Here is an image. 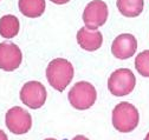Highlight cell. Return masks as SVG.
<instances>
[{"label": "cell", "mask_w": 149, "mask_h": 140, "mask_svg": "<svg viewBox=\"0 0 149 140\" xmlns=\"http://www.w3.org/2000/svg\"><path fill=\"white\" fill-rule=\"evenodd\" d=\"M74 69L72 64L63 58L53 59L46 68V79L54 90L63 92L73 79Z\"/></svg>", "instance_id": "6da1fadb"}, {"label": "cell", "mask_w": 149, "mask_h": 140, "mask_svg": "<svg viewBox=\"0 0 149 140\" xmlns=\"http://www.w3.org/2000/svg\"><path fill=\"white\" fill-rule=\"evenodd\" d=\"M111 121L115 130L122 133H129L137 127L140 114L133 104L123 101L114 107Z\"/></svg>", "instance_id": "7a4b0ae2"}, {"label": "cell", "mask_w": 149, "mask_h": 140, "mask_svg": "<svg viewBox=\"0 0 149 140\" xmlns=\"http://www.w3.org/2000/svg\"><path fill=\"white\" fill-rule=\"evenodd\" d=\"M71 106L76 110H88L95 104L97 92L94 85L88 81H79L74 84L68 94Z\"/></svg>", "instance_id": "3957f363"}, {"label": "cell", "mask_w": 149, "mask_h": 140, "mask_svg": "<svg viewBox=\"0 0 149 140\" xmlns=\"http://www.w3.org/2000/svg\"><path fill=\"white\" fill-rule=\"evenodd\" d=\"M136 85L134 73L128 68L116 69L108 79V89L115 97H124L133 92Z\"/></svg>", "instance_id": "277c9868"}, {"label": "cell", "mask_w": 149, "mask_h": 140, "mask_svg": "<svg viewBox=\"0 0 149 140\" xmlns=\"http://www.w3.org/2000/svg\"><path fill=\"white\" fill-rule=\"evenodd\" d=\"M5 122H6V127L11 133L20 135L30 131L32 126V118L26 110L19 106H14L7 111L5 117Z\"/></svg>", "instance_id": "5b68a950"}, {"label": "cell", "mask_w": 149, "mask_h": 140, "mask_svg": "<svg viewBox=\"0 0 149 140\" xmlns=\"http://www.w3.org/2000/svg\"><path fill=\"white\" fill-rule=\"evenodd\" d=\"M46 89L39 81H29L20 90V100L24 105L32 110L43 107L46 101Z\"/></svg>", "instance_id": "8992f818"}, {"label": "cell", "mask_w": 149, "mask_h": 140, "mask_svg": "<svg viewBox=\"0 0 149 140\" xmlns=\"http://www.w3.org/2000/svg\"><path fill=\"white\" fill-rule=\"evenodd\" d=\"M108 6L102 0L90 1L83 12V21L89 30H97L103 26L108 19Z\"/></svg>", "instance_id": "52a82bcc"}, {"label": "cell", "mask_w": 149, "mask_h": 140, "mask_svg": "<svg viewBox=\"0 0 149 140\" xmlns=\"http://www.w3.org/2000/svg\"><path fill=\"white\" fill-rule=\"evenodd\" d=\"M23 54L20 48L11 41L0 44V68L7 72H12L20 66Z\"/></svg>", "instance_id": "ba28073f"}, {"label": "cell", "mask_w": 149, "mask_h": 140, "mask_svg": "<svg viewBox=\"0 0 149 140\" xmlns=\"http://www.w3.org/2000/svg\"><path fill=\"white\" fill-rule=\"evenodd\" d=\"M137 49V40L133 34L123 33L115 38L111 45V53L117 59L125 60L132 58Z\"/></svg>", "instance_id": "9c48e42d"}, {"label": "cell", "mask_w": 149, "mask_h": 140, "mask_svg": "<svg viewBox=\"0 0 149 140\" xmlns=\"http://www.w3.org/2000/svg\"><path fill=\"white\" fill-rule=\"evenodd\" d=\"M77 43L83 49L94 52L102 46L103 36L97 30H89L86 27H82L77 32Z\"/></svg>", "instance_id": "30bf717a"}, {"label": "cell", "mask_w": 149, "mask_h": 140, "mask_svg": "<svg viewBox=\"0 0 149 140\" xmlns=\"http://www.w3.org/2000/svg\"><path fill=\"white\" fill-rule=\"evenodd\" d=\"M19 10L27 18H38L45 11V0H19Z\"/></svg>", "instance_id": "8fae6325"}, {"label": "cell", "mask_w": 149, "mask_h": 140, "mask_svg": "<svg viewBox=\"0 0 149 140\" xmlns=\"http://www.w3.org/2000/svg\"><path fill=\"white\" fill-rule=\"evenodd\" d=\"M18 32H19V20L15 15L6 14L0 18V36L3 38H14Z\"/></svg>", "instance_id": "7c38bea8"}, {"label": "cell", "mask_w": 149, "mask_h": 140, "mask_svg": "<svg viewBox=\"0 0 149 140\" xmlns=\"http://www.w3.org/2000/svg\"><path fill=\"white\" fill-rule=\"evenodd\" d=\"M143 0H117V8L122 15L128 18L139 16L143 11Z\"/></svg>", "instance_id": "4fadbf2b"}, {"label": "cell", "mask_w": 149, "mask_h": 140, "mask_svg": "<svg viewBox=\"0 0 149 140\" xmlns=\"http://www.w3.org/2000/svg\"><path fill=\"white\" fill-rule=\"evenodd\" d=\"M135 68L137 72L146 78H149V49H146L136 57Z\"/></svg>", "instance_id": "5bb4252c"}, {"label": "cell", "mask_w": 149, "mask_h": 140, "mask_svg": "<svg viewBox=\"0 0 149 140\" xmlns=\"http://www.w3.org/2000/svg\"><path fill=\"white\" fill-rule=\"evenodd\" d=\"M50 1H52L53 4H57V5H63V4L69 3L70 0H50Z\"/></svg>", "instance_id": "9a60e30c"}, {"label": "cell", "mask_w": 149, "mask_h": 140, "mask_svg": "<svg viewBox=\"0 0 149 140\" xmlns=\"http://www.w3.org/2000/svg\"><path fill=\"white\" fill-rule=\"evenodd\" d=\"M0 140H8L6 133H5L3 130H0Z\"/></svg>", "instance_id": "2e32d148"}, {"label": "cell", "mask_w": 149, "mask_h": 140, "mask_svg": "<svg viewBox=\"0 0 149 140\" xmlns=\"http://www.w3.org/2000/svg\"><path fill=\"white\" fill-rule=\"evenodd\" d=\"M72 140H89L86 137H84V135H76Z\"/></svg>", "instance_id": "e0dca14e"}, {"label": "cell", "mask_w": 149, "mask_h": 140, "mask_svg": "<svg viewBox=\"0 0 149 140\" xmlns=\"http://www.w3.org/2000/svg\"><path fill=\"white\" fill-rule=\"evenodd\" d=\"M144 140H149V133L146 135V138H144Z\"/></svg>", "instance_id": "ac0fdd59"}, {"label": "cell", "mask_w": 149, "mask_h": 140, "mask_svg": "<svg viewBox=\"0 0 149 140\" xmlns=\"http://www.w3.org/2000/svg\"><path fill=\"white\" fill-rule=\"evenodd\" d=\"M44 140H56V139H53V138H47V139H44Z\"/></svg>", "instance_id": "d6986e66"}]
</instances>
